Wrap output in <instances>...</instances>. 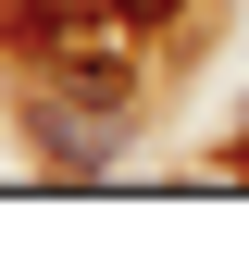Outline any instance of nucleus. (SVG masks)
I'll list each match as a JSON object with an SVG mask.
<instances>
[{
    "mask_svg": "<svg viewBox=\"0 0 249 262\" xmlns=\"http://www.w3.org/2000/svg\"><path fill=\"white\" fill-rule=\"evenodd\" d=\"M112 13H124V25H175L187 0H112Z\"/></svg>",
    "mask_w": 249,
    "mask_h": 262,
    "instance_id": "f257e3e1",
    "label": "nucleus"
}]
</instances>
